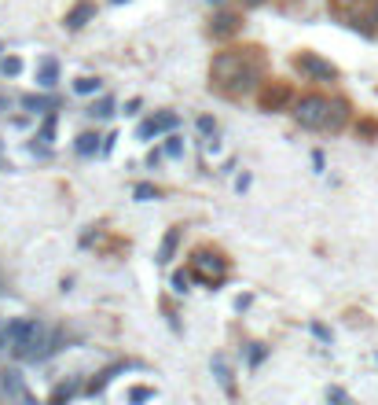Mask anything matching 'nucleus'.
I'll list each match as a JSON object with an SVG mask.
<instances>
[{
  "instance_id": "dca6fc26",
  "label": "nucleus",
  "mask_w": 378,
  "mask_h": 405,
  "mask_svg": "<svg viewBox=\"0 0 378 405\" xmlns=\"http://www.w3.org/2000/svg\"><path fill=\"white\" fill-rule=\"evenodd\" d=\"M74 89H78L81 96H89V92H100V81H96V78H78V85H74Z\"/></svg>"
},
{
  "instance_id": "c85d7f7f",
  "label": "nucleus",
  "mask_w": 378,
  "mask_h": 405,
  "mask_svg": "<svg viewBox=\"0 0 378 405\" xmlns=\"http://www.w3.org/2000/svg\"><path fill=\"white\" fill-rule=\"evenodd\" d=\"M375 23H378V8H375Z\"/></svg>"
},
{
  "instance_id": "a878e982",
  "label": "nucleus",
  "mask_w": 378,
  "mask_h": 405,
  "mask_svg": "<svg viewBox=\"0 0 378 405\" xmlns=\"http://www.w3.org/2000/svg\"><path fill=\"white\" fill-rule=\"evenodd\" d=\"M199 129L202 133H213V118H199Z\"/></svg>"
},
{
  "instance_id": "9b49d317",
  "label": "nucleus",
  "mask_w": 378,
  "mask_h": 405,
  "mask_svg": "<svg viewBox=\"0 0 378 405\" xmlns=\"http://www.w3.org/2000/svg\"><path fill=\"white\" fill-rule=\"evenodd\" d=\"M235 26H239V19L224 12V15L217 19V26H213V34H217V37H228V34H235Z\"/></svg>"
},
{
  "instance_id": "6ab92c4d",
  "label": "nucleus",
  "mask_w": 378,
  "mask_h": 405,
  "mask_svg": "<svg viewBox=\"0 0 378 405\" xmlns=\"http://www.w3.org/2000/svg\"><path fill=\"white\" fill-rule=\"evenodd\" d=\"M287 100V89H276V92H265V107H279Z\"/></svg>"
},
{
  "instance_id": "f257e3e1",
  "label": "nucleus",
  "mask_w": 378,
  "mask_h": 405,
  "mask_svg": "<svg viewBox=\"0 0 378 405\" xmlns=\"http://www.w3.org/2000/svg\"><path fill=\"white\" fill-rule=\"evenodd\" d=\"M8 350L23 361H37L52 354V339L45 332L41 321H26V317H15L8 321Z\"/></svg>"
},
{
  "instance_id": "393cba45",
  "label": "nucleus",
  "mask_w": 378,
  "mask_h": 405,
  "mask_svg": "<svg viewBox=\"0 0 378 405\" xmlns=\"http://www.w3.org/2000/svg\"><path fill=\"white\" fill-rule=\"evenodd\" d=\"M4 346H8V321L0 317V350H4Z\"/></svg>"
},
{
  "instance_id": "cd10ccee",
  "label": "nucleus",
  "mask_w": 378,
  "mask_h": 405,
  "mask_svg": "<svg viewBox=\"0 0 378 405\" xmlns=\"http://www.w3.org/2000/svg\"><path fill=\"white\" fill-rule=\"evenodd\" d=\"M243 4H265V0H243Z\"/></svg>"
},
{
  "instance_id": "5701e85b",
  "label": "nucleus",
  "mask_w": 378,
  "mask_h": 405,
  "mask_svg": "<svg viewBox=\"0 0 378 405\" xmlns=\"http://www.w3.org/2000/svg\"><path fill=\"white\" fill-rule=\"evenodd\" d=\"M327 398H331V402H345V398H349V394H345L342 387H331V391H327Z\"/></svg>"
},
{
  "instance_id": "4468645a",
  "label": "nucleus",
  "mask_w": 378,
  "mask_h": 405,
  "mask_svg": "<svg viewBox=\"0 0 378 405\" xmlns=\"http://www.w3.org/2000/svg\"><path fill=\"white\" fill-rule=\"evenodd\" d=\"M89 114H96V118H111V114H114V100L107 96V100H100V103H96V107H92Z\"/></svg>"
},
{
  "instance_id": "c756f323",
  "label": "nucleus",
  "mask_w": 378,
  "mask_h": 405,
  "mask_svg": "<svg viewBox=\"0 0 378 405\" xmlns=\"http://www.w3.org/2000/svg\"><path fill=\"white\" fill-rule=\"evenodd\" d=\"M210 4H221V0H210Z\"/></svg>"
},
{
  "instance_id": "ddd939ff",
  "label": "nucleus",
  "mask_w": 378,
  "mask_h": 405,
  "mask_svg": "<svg viewBox=\"0 0 378 405\" xmlns=\"http://www.w3.org/2000/svg\"><path fill=\"white\" fill-rule=\"evenodd\" d=\"M19 70H23V59L19 56H8L4 63H0V74H4V78H15Z\"/></svg>"
},
{
  "instance_id": "9d476101",
  "label": "nucleus",
  "mask_w": 378,
  "mask_h": 405,
  "mask_svg": "<svg viewBox=\"0 0 378 405\" xmlns=\"http://www.w3.org/2000/svg\"><path fill=\"white\" fill-rule=\"evenodd\" d=\"M23 107L26 111H52L56 100H48V96H23Z\"/></svg>"
},
{
  "instance_id": "1a4fd4ad",
  "label": "nucleus",
  "mask_w": 378,
  "mask_h": 405,
  "mask_svg": "<svg viewBox=\"0 0 378 405\" xmlns=\"http://www.w3.org/2000/svg\"><path fill=\"white\" fill-rule=\"evenodd\" d=\"M56 78H59V67H56V59H45V63H41V74H37V81L45 85V89H52V85H56Z\"/></svg>"
},
{
  "instance_id": "b1692460",
  "label": "nucleus",
  "mask_w": 378,
  "mask_h": 405,
  "mask_svg": "<svg viewBox=\"0 0 378 405\" xmlns=\"http://www.w3.org/2000/svg\"><path fill=\"white\" fill-rule=\"evenodd\" d=\"M173 287H177V291H188V276L177 273V276H173Z\"/></svg>"
},
{
  "instance_id": "f03ea898",
  "label": "nucleus",
  "mask_w": 378,
  "mask_h": 405,
  "mask_svg": "<svg viewBox=\"0 0 378 405\" xmlns=\"http://www.w3.org/2000/svg\"><path fill=\"white\" fill-rule=\"evenodd\" d=\"M294 118L305 129H323L331 122V100H323V96H301L294 103Z\"/></svg>"
},
{
  "instance_id": "0eeeda50",
  "label": "nucleus",
  "mask_w": 378,
  "mask_h": 405,
  "mask_svg": "<svg viewBox=\"0 0 378 405\" xmlns=\"http://www.w3.org/2000/svg\"><path fill=\"white\" fill-rule=\"evenodd\" d=\"M177 243H180V229H169L166 240H162V247H158V254H155V262H158V265H169L173 251H177Z\"/></svg>"
},
{
  "instance_id": "f8f14e48",
  "label": "nucleus",
  "mask_w": 378,
  "mask_h": 405,
  "mask_svg": "<svg viewBox=\"0 0 378 405\" xmlns=\"http://www.w3.org/2000/svg\"><path fill=\"white\" fill-rule=\"evenodd\" d=\"M78 152L81 155H96V152H100V136H96V133H81L78 136Z\"/></svg>"
},
{
  "instance_id": "f3484780",
  "label": "nucleus",
  "mask_w": 378,
  "mask_h": 405,
  "mask_svg": "<svg viewBox=\"0 0 378 405\" xmlns=\"http://www.w3.org/2000/svg\"><path fill=\"white\" fill-rule=\"evenodd\" d=\"M342 122H345V103H331V122H327V125H334V129H338Z\"/></svg>"
},
{
  "instance_id": "aec40b11",
  "label": "nucleus",
  "mask_w": 378,
  "mask_h": 405,
  "mask_svg": "<svg viewBox=\"0 0 378 405\" xmlns=\"http://www.w3.org/2000/svg\"><path fill=\"white\" fill-rule=\"evenodd\" d=\"M136 199L140 202H151V199H158V191L151 188V185H136Z\"/></svg>"
},
{
  "instance_id": "7ed1b4c3",
  "label": "nucleus",
  "mask_w": 378,
  "mask_h": 405,
  "mask_svg": "<svg viewBox=\"0 0 378 405\" xmlns=\"http://www.w3.org/2000/svg\"><path fill=\"white\" fill-rule=\"evenodd\" d=\"M191 273L199 276V280H224V273H228V262L221 258V254H210V251H199L195 258H191Z\"/></svg>"
},
{
  "instance_id": "423d86ee",
  "label": "nucleus",
  "mask_w": 378,
  "mask_h": 405,
  "mask_svg": "<svg viewBox=\"0 0 378 405\" xmlns=\"http://www.w3.org/2000/svg\"><path fill=\"white\" fill-rule=\"evenodd\" d=\"M0 394H8V398H19V402H26V398H30L26 387H23V376H19L15 368L0 372Z\"/></svg>"
},
{
  "instance_id": "4be33fe9",
  "label": "nucleus",
  "mask_w": 378,
  "mask_h": 405,
  "mask_svg": "<svg viewBox=\"0 0 378 405\" xmlns=\"http://www.w3.org/2000/svg\"><path fill=\"white\" fill-rule=\"evenodd\" d=\"M74 391H78V387H74V383H63V387H56V391H52V398H56V402H63V398H70Z\"/></svg>"
},
{
  "instance_id": "2eb2a0df",
  "label": "nucleus",
  "mask_w": 378,
  "mask_h": 405,
  "mask_svg": "<svg viewBox=\"0 0 378 405\" xmlns=\"http://www.w3.org/2000/svg\"><path fill=\"white\" fill-rule=\"evenodd\" d=\"M41 141H56V114H52V111H48L45 125H41Z\"/></svg>"
},
{
  "instance_id": "20e7f679",
  "label": "nucleus",
  "mask_w": 378,
  "mask_h": 405,
  "mask_svg": "<svg viewBox=\"0 0 378 405\" xmlns=\"http://www.w3.org/2000/svg\"><path fill=\"white\" fill-rule=\"evenodd\" d=\"M294 67H298L301 74H309L312 81H334V78H338V70H334V63L320 59V56H312V52H301V56L294 59Z\"/></svg>"
},
{
  "instance_id": "412c9836",
  "label": "nucleus",
  "mask_w": 378,
  "mask_h": 405,
  "mask_svg": "<svg viewBox=\"0 0 378 405\" xmlns=\"http://www.w3.org/2000/svg\"><path fill=\"white\" fill-rule=\"evenodd\" d=\"M129 398H133V402H147V398H155V391H151V387H133V391H129Z\"/></svg>"
},
{
  "instance_id": "a211bd4d",
  "label": "nucleus",
  "mask_w": 378,
  "mask_h": 405,
  "mask_svg": "<svg viewBox=\"0 0 378 405\" xmlns=\"http://www.w3.org/2000/svg\"><path fill=\"white\" fill-rule=\"evenodd\" d=\"M166 155H169V158H180V155H184V141H180V136H169Z\"/></svg>"
},
{
  "instance_id": "6e6552de",
  "label": "nucleus",
  "mask_w": 378,
  "mask_h": 405,
  "mask_svg": "<svg viewBox=\"0 0 378 405\" xmlns=\"http://www.w3.org/2000/svg\"><path fill=\"white\" fill-rule=\"evenodd\" d=\"M89 19H92V8H89V4H78V8L67 15V26H70V30H81Z\"/></svg>"
},
{
  "instance_id": "bb28decb",
  "label": "nucleus",
  "mask_w": 378,
  "mask_h": 405,
  "mask_svg": "<svg viewBox=\"0 0 378 405\" xmlns=\"http://www.w3.org/2000/svg\"><path fill=\"white\" fill-rule=\"evenodd\" d=\"M0 111H8V100H4V96H0Z\"/></svg>"
},
{
  "instance_id": "39448f33",
  "label": "nucleus",
  "mask_w": 378,
  "mask_h": 405,
  "mask_svg": "<svg viewBox=\"0 0 378 405\" xmlns=\"http://www.w3.org/2000/svg\"><path fill=\"white\" fill-rule=\"evenodd\" d=\"M177 114H173V111H162V114H155V118H147L144 125H140V129H136V136H140V141H151V136H158V133H169V129H177Z\"/></svg>"
}]
</instances>
